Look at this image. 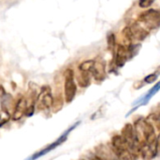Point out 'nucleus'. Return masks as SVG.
<instances>
[{
	"label": "nucleus",
	"mask_w": 160,
	"mask_h": 160,
	"mask_svg": "<svg viewBox=\"0 0 160 160\" xmlns=\"http://www.w3.org/2000/svg\"><path fill=\"white\" fill-rule=\"evenodd\" d=\"M139 23L147 30L151 31L160 26V11L157 9H147L139 16Z\"/></svg>",
	"instance_id": "f257e3e1"
},
{
	"label": "nucleus",
	"mask_w": 160,
	"mask_h": 160,
	"mask_svg": "<svg viewBox=\"0 0 160 160\" xmlns=\"http://www.w3.org/2000/svg\"><path fill=\"white\" fill-rule=\"evenodd\" d=\"M65 100L67 103H71L75 98L77 86L74 81V73L72 70L68 69L65 74Z\"/></svg>",
	"instance_id": "f03ea898"
},
{
	"label": "nucleus",
	"mask_w": 160,
	"mask_h": 160,
	"mask_svg": "<svg viewBox=\"0 0 160 160\" xmlns=\"http://www.w3.org/2000/svg\"><path fill=\"white\" fill-rule=\"evenodd\" d=\"M53 96L52 95L51 89L48 86L43 87L38 92L36 99V106L38 110L49 109L52 107Z\"/></svg>",
	"instance_id": "7ed1b4c3"
},
{
	"label": "nucleus",
	"mask_w": 160,
	"mask_h": 160,
	"mask_svg": "<svg viewBox=\"0 0 160 160\" xmlns=\"http://www.w3.org/2000/svg\"><path fill=\"white\" fill-rule=\"evenodd\" d=\"M122 136L127 141L128 147L135 150L137 148V144L139 142V138L137 136L135 127L131 124H127L122 130Z\"/></svg>",
	"instance_id": "20e7f679"
},
{
	"label": "nucleus",
	"mask_w": 160,
	"mask_h": 160,
	"mask_svg": "<svg viewBox=\"0 0 160 160\" xmlns=\"http://www.w3.org/2000/svg\"><path fill=\"white\" fill-rule=\"evenodd\" d=\"M78 124H80V122H78V123H76L75 124H73L68 130H67L58 140H56L52 144H51V145H49L48 147H46L45 149H43V150H41L40 152H38V153H37L36 155H34V157H32V159H36V158H38V157H42V156H44L45 154H47V153H49L50 151H52V150H53V149H55L57 146H59L60 144H62L66 140H67V138H68V134H69V132H71L74 128H76L77 127V125Z\"/></svg>",
	"instance_id": "39448f33"
},
{
	"label": "nucleus",
	"mask_w": 160,
	"mask_h": 160,
	"mask_svg": "<svg viewBox=\"0 0 160 160\" xmlns=\"http://www.w3.org/2000/svg\"><path fill=\"white\" fill-rule=\"evenodd\" d=\"M128 59V48L124 45H117L116 53L114 56V64L116 67L120 68L123 67L126 63V61Z\"/></svg>",
	"instance_id": "423d86ee"
},
{
	"label": "nucleus",
	"mask_w": 160,
	"mask_h": 160,
	"mask_svg": "<svg viewBox=\"0 0 160 160\" xmlns=\"http://www.w3.org/2000/svg\"><path fill=\"white\" fill-rule=\"evenodd\" d=\"M27 107V101L25 98L22 97L18 100V102L15 104L14 110L12 113V120L13 121H19L22 118V116L25 114Z\"/></svg>",
	"instance_id": "0eeeda50"
},
{
	"label": "nucleus",
	"mask_w": 160,
	"mask_h": 160,
	"mask_svg": "<svg viewBox=\"0 0 160 160\" xmlns=\"http://www.w3.org/2000/svg\"><path fill=\"white\" fill-rule=\"evenodd\" d=\"M131 31H132V35H133V40H137V41H143L144 39H146V37L149 34V30H147L142 24L135 23L134 25H132L130 26Z\"/></svg>",
	"instance_id": "6e6552de"
},
{
	"label": "nucleus",
	"mask_w": 160,
	"mask_h": 160,
	"mask_svg": "<svg viewBox=\"0 0 160 160\" xmlns=\"http://www.w3.org/2000/svg\"><path fill=\"white\" fill-rule=\"evenodd\" d=\"M92 75L97 81H103L106 77V68L103 61H95L93 69L91 71Z\"/></svg>",
	"instance_id": "1a4fd4ad"
},
{
	"label": "nucleus",
	"mask_w": 160,
	"mask_h": 160,
	"mask_svg": "<svg viewBox=\"0 0 160 160\" xmlns=\"http://www.w3.org/2000/svg\"><path fill=\"white\" fill-rule=\"evenodd\" d=\"M139 151L142 154L143 159L145 160H150L152 159V158H155L157 154H158V149L154 148L153 146H151L150 144H148L145 141H143L140 145Z\"/></svg>",
	"instance_id": "9d476101"
},
{
	"label": "nucleus",
	"mask_w": 160,
	"mask_h": 160,
	"mask_svg": "<svg viewBox=\"0 0 160 160\" xmlns=\"http://www.w3.org/2000/svg\"><path fill=\"white\" fill-rule=\"evenodd\" d=\"M160 90V81L158 83V84H156L148 92H147V94H145V96H143V97H142L140 100H138V101H136L135 103H134V105H137V107L138 108H140L141 106H144V105H146V104H148V102L150 101V99L158 91Z\"/></svg>",
	"instance_id": "9b49d317"
},
{
	"label": "nucleus",
	"mask_w": 160,
	"mask_h": 160,
	"mask_svg": "<svg viewBox=\"0 0 160 160\" xmlns=\"http://www.w3.org/2000/svg\"><path fill=\"white\" fill-rule=\"evenodd\" d=\"M113 152L116 155L118 160H133V155L129 152L128 148L113 149Z\"/></svg>",
	"instance_id": "f8f14e48"
},
{
	"label": "nucleus",
	"mask_w": 160,
	"mask_h": 160,
	"mask_svg": "<svg viewBox=\"0 0 160 160\" xmlns=\"http://www.w3.org/2000/svg\"><path fill=\"white\" fill-rule=\"evenodd\" d=\"M77 80L79 85L82 88H86L90 85L91 83V76H90V72H82L79 74V76H77Z\"/></svg>",
	"instance_id": "ddd939ff"
},
{
	"label": "nucleus",
	"mask_w": 160,
	"mask_h": 160,
	"mask_svg": "<svg viewBox=\"0 0 160 160\" xmlns=\"http://www.w3.org/2000/svg\"><path fill=\"white\" fill-rule=\"evenodd\" d=\"M112 149H120V148H128L127 141L123 138V136L120 135H115L112 139Z\"/></svg>",
	"instance_id": "4468645a"
},
{
	"label": "nucleus",
	"mask_w": 160,
	"mask_h": 160,
	"mask_svg": "<svg viewBox=\"0 0 160 160\" xmlns=\"http://www.w3.org/2000/svg\"><path fill=\"white\" fill-rule=\"evenodd\" d=\"M95 64V60L90 59V60H85L83 62H82L79 66V70L82 72H90L93 69V66Z\"/></svg>",
	"instance_id": "2eb2a0df"
},
{
	"label": "nucleus",
	"mask_w": 160,
	"mask_h": 160,
	"mask_svg": "<svg viewBox=\"0 0 160 160\" xmlns=\"http://www.w3.org/2000/svg\"><path fill=\"white\" fill-rule=\"evenodd\" d=\"M127 48H128V59H129V58H132L134 56H136L138 54V52H139V50L141 48V45L140 44H132V43H130L128 45V47H127Z\"/></svg>",
	"instance_id": "dca6fc26"
},
{
	"label": "nucleus",
	"mask_w": 160,
	"mask_h": 160,
	"mask_svg": "<svg viewBox=\"0 0 160 160\" xmlns=\"http://www.w3.org/2000/svg\"><path fill=\"white\" fill-rule=\"evenodd\" d=\"M107 42H108V48H109L111 51H113L114 48L116 47V39H115V35H114L113 33L108 34Z\"/></svg>",
	"instance_id": "f3484780"
},
{
	"label": "nucleus",
	"mask_w": 160,
	"mask_h": 160,
	"mask_svg": "<svg viewBox=\"0 0 160 160\" xmlns=\"http://www.w3.org/2000/svg\"><path fill=\"white\" fill-rule=\"evenodd\" d=\"M155 0H140L139 1V6L142 8H147L153 5Z\"/></svg>",
	"instance_id": "a211bd4d"
},
{
	"label": "nucleus",
	"mask_w": 160,
	"mask_h": 160,
	"mask_svg": "<svg viewBox=\"0 0 160 160\" xmlns=\"http://www.w3.org/2000/svg\"><path fill=\"white\" fill-rule=\"evenodd\" d=\"M157 79H158V74L155 73V74H151L147 75L144 78V82L147 84H151V83H154Z\"/></svg>",
	"instance_id": "6ab92c4d"
},
{
	"label": "nucleus",
	"mask_w": 160,
	"mask_h": 160,
	"mask_svg": "<svg viewBox=\"0 0 160 160\" xmlns=\"http://www.w3.org/2000/svg\"><path fill=\"white\" fill-rule=\"evenodd\" d=\"M90 160H104V159H102L100 157H98V156H97V155H92V156L90 157Z\"/></svg>",
	"instance_id": "aec40b11"
},
{
	"label": "nucleus",
	"mask_w": 160,
	"mask_h": 160,
	"mask_svg": "<svg viewBox=\"0 0 160 160\" xmlns=\"http://www.w3.org/2000/svg\"><path fill=\"white\" fill-rule=\"evenodd\" d=\"M0 88H1V86H0Z\"/></svg>",
	"instance_id": "412c9836"
}]
</instances>
